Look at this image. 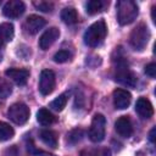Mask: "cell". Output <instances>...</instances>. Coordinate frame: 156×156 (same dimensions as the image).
Masks as SVG:
<instances>
[{"instance_id": "603a6c76", "label": "cell", "mask_w": 156, "mask_h": 156, "mask_svg": "<svg viewBox=\"0 0 156 156\" xmlns=\"http://www.w3.org/2000/svg\"><path fill=\"white\" fill-rule=\"evenodd\" d=\"M82 138H83V130L79 128H76L67 134V141L69 144H77L78 141L82 140Z\"/></svg>"}, {"instance_id": "9a60e30c", "label": "cell", "mask_w": 156, "mask_h": 156, "mask_svg": "<svg viewBox=\"0 0 156 156\" xmlns=\"http://www.w3.org/2000/svg\"><path fill=\"white\" fill-rule=\"evenodd\" d=\"M37 121L41 126H50L55 122V116L48 110V108H40L37 112Z\"/></svg>"}, {"instance_id": "d6986e66", "label": "cell", "mask_w": 156, "mask_h": 156, "mask_svg": "<svg viewBox=\"0 0 156 156\" xmlns=\"http://www.w3.org/2000/svg\"><path fill=\"white\" fill-rule=\"evenodd\" d=\"M80 156H111V150L107 147L84 149L80 151Z\"/></svg>"}, {"instance_id": "30bf717a", "label": "cell", "mask_w": 156, "mask_h": 156, "mask_svg": "<svg viewBox=\"0 0 156 156\" xmlns=\"http://www.w3.org/2000/svg\"><path fill=\"white\" fill-rule=\"evenodd\" d=\"M58 37H60V30H58V28L51 27V28L46 29V30L41 34V37H40V39H39V48H40L41 50H48V49L58 39Z\"/></svg>"}, {"instance_id": "3957f363", "label": "cell", "mask_w": 156, "mask_h": 156, "mask_svg": "<svg viewBox=\"0 0 156 156\" xmlns=\"http://www.w3.org/2000/svg\"><path fill=\"white\" fill-rule=\"evenodd\" d=\"M149 39H150V30H149L147 26L144 23H140L132 30L129 43L134 50L143 51L145 49V46L147 45Z\"/></svg>"}, {"instance_id": "ac0fdd59", "label": "cell", "mask_w": 156, "mask_h": 156, "mask_svg": "<svg viewBox=\"0 0 156 156\" xmlns=\"http://www.w3.org/2000/svg\"><path fill=\"white\" fill-rule=\"evenodd\" d=\"M13 34H15V29L12 23L5 22L0 24V37L2 38V40L5 43H9L13 39Z\"/></svg>"}, {"instance_id": "d4e9b609", "label": "cell", "mask_w": 156, "mask_h": 156, "mask_svg": "<svg viewBox=\"0 0 156 156\" xmlns=\"http://www.w3.org/2000/svg\"><path fill=\"white\" fill-rule=\"evenodd\" d=\"M71 58V52L67 50H60L54 55V61L57 63H63Z\"/></svg>"}, {"instance_id": "7c38bea8", "label": "cell", "mask_w": 156, "mask_h": 156, "mask_svg": "<svg viewBox=\"0 0 156 156\" xmlns=\"http://www.w3.org/2000/svg\"><path fill=\"white\" fill-rule=\"evenodd\" d=\"M115 129L116 132L123 136V138H129L133 133V126L130 122V118L128 116H122L119 117L116 123H115Z\"/></svg>"}, {"instance_id": "f1b7e54d", "label": "cell", "mask_w": 156, "mask_h": 156, "mask_svg": "<svg viewBox=\"0 0 156 156\" xmlns=\"http://www.w3.org/2000/svg\"><path fill=\"white\" fill-rule=\"evenodd\" d=\"M37 156H56V155H52V154H46V152H41V154H38Z\"/></svg>"}, {"instance_id": "4dcf8cb0", "label": "cell", "mask_w": 156, "mask_h": 156, "mask_svg": "<svg viewBox=\"0 0 156 156\" xmlns=\"http://www.w3.org/2000/svg\"><path fill=\"white\" fill-rule=\"evenodd\" d=\"M1 60H2V51H0V62H1Z\"/></svg>"}, {"instance_id": "f546056e", "label": "cell", "mask_w": 156, "mask_h": 156, "mask_svg": "<svg viewBox=\"0 0 156 156\" xmlns=\"http://www.w3.org/2000/svg\"><path fill=\"white\" fill-rule=\"evenodd\" d=\"M4 44H5V41H4L2 38L0 37V51H2V46H4Z\"/></svg>"}, {"instance_id": "277c9868", "label": "cell", "mask_w": 156, "mask_h": 156, "mask_svg": "<svg viewBox=\"0 0 156 156\" xmlns=\"http://www.w3.org/2000/svg\"><path fill=\"white\" fill-rule=\"evenodd\" d=\"M116 80L124 84V85H128V87H134L136 84V77L135 74L129 69L128 67V63L123 60V58H119L117 61V65H116Z\"/></svg>"}, {"instance_id": "7402d4cb", "label": "cell", "mask_w": 156, "mask_h": 156, "mask_svg": "<svg viewBox=\"0 0 156 156\" xmlns=\"http://www.w3.org/2000/svg\"><path fill=\"white\" fill-rule=\"evenodd\" d=\"M67 95L66 94H61L60 96H57L54 101H51L50 104V107L55 111H62L65 107H66V104H67Z\"/></svg>"}, {"instance_id": "8fae6325", "label": "cell", "mask_w": 156, "mask_h": 156, "mask_svg": "<svg viewBox=\"0 0 156 156\" xmlns=\"http://www.w3.org/2000/svg\"><path fill=\"white\" fill-rule=\"evenodd\" d=\"M132 100V95L128 90L118 88L113 91V104L117 110H124L129 106Z\"/></svg>"}, {"instance_id": "2e32d148", "label": "cell", "mask_w": 156, "mask_h": 156, "mask_svg": "<svg viewBox=\"0 0 156 156\" xmlns=\"http://www.w3.org/2000/svg\"><path fill=\"white\" fill-rule=\"evenodd\" d=\"M40 139L45 145L50 147H57V135L55 132L49 129H43L40 132Z\"/></svg>"}, {"instance_id": "8992f818", "label": "cell", "mask_w": 156, "mask_h": 156, "mask_svg": "<svg viewBox=\"0 0 156 156\" xmlns=\"http://www.w3.org/2000/svg\"><path fill=\"white\" fill-rule=\"evenodd\" d=\"M9 118L16 124H23L29 118V108L23 102H16L10 106L7 111Z\"/></svg>"}, {"instance_id": "83f0119b", "label": "cell", "mask_w": 156, "mask_h": 156, "mask_svg": "<svg viewBox=\"0 0 156 156\" xmlns=\"http://www.w3.org/2000/svg\"><path fill=\"white\" fill-rule=\"evenodd\" d=\"M155 132H156V128L154 127L151 130H150V134H149V139L151 143H155Z\"/></svg>"}, {"instance_id": "e0dca14e", "label": "cell", "mask_w": 156, "mask_h": 156, "mask_svg": "<svg viewBox=\"0 0 156 156\" xmlns=\"http://www.w3.org/2000/svg\"><path fill=\"white\" fill-rule=\"evenodd\" d=\"M61 20L66 24H74L78 21L77 11L73 7H66L61 11Z\"/></svg>"}, {"instance_id": "5bb4252c", "label": "cell", "mask_w": 156, "mask_h": 156, "mask_svg": "<svg viewBox=\"0 0 156 156\" xmlns=\"http://www.w3.org/2000/svg\"><path fill=\"white\" fill-rule=\"evenodd\" d=\"M135 111L141 118H150L154 115V107L149 99L146 98H139L135 104Z\"/></svg>"}, {"instance_id": "52a82bcc", "label": "cell", "mask_w": 156, "mask_h": 156, "mask_svg": "<svg viewBox=\"0 0 156 156\" xmlns=\"http://www.w3.org/2000/svg\"><path fill=\"white\" fill-rule=\"evenodd\" d=\"M55 88V73L51 69H43L39 77V91L41 95H49Z\"/></svg>"}, {"instance_id": "6da1fadb", "label": "cell", "mask_w": 156, "mask_h": 156, "mask_svg": "<svg viewBox=\"0 0 156 156\" xmlns=\"http://www.w3.org/2000/svg\"><path fill=\"white\" fill-rule=\"evenodd\" d=\"M107 33V27L104 20H99L96 22H94L90 27H88V29L84 33V43L88 46H98L106 37Z\"/></svg>"}, {"instance_id": "4316f807", "label": "cell", "mask_w": 156, "mask_h": 156, "mask_svg": "<svg viewBox=\"0 0 156 156\" xmlns=\"http://www.w3.org/2000/svg\"><path fill=\"white\" fill-rule=\"evenodd\" d=\"M145 73L150 77V78H155L156 77V65L154 62L149 63L145 66Z\"/></svg>"}, {"instance_id": "ffe728a7", "label": "cell", "mask_w": 156, "mask_h": 156, "mask_svg": "<svg viewBox=\"0 0 156 156\" xmlns=\"http://www.w3.org/2000/svg\"><path fill=\"white\" fill-rule=\"evenodd\" d=\"M15 134L13 128L6 122H0V141L10 140Z\"/></svg>"}, {"instance_id": "7a4b0ae2", "label": "cell", "mask_w": 156, "mask_h": 156, "mask_svg": "<svg viewBox=\"0 0 156 156\" xmlns=\"http://www.w3.org/2000/svg\"><path fill=\"white\" fill-rule=\"evenodd\" d=\"M116 9L117 21L122 26L132 23L138 16V6L132 0H119L116 5Z\"/></svg>"}, {"instance_id": "5b68a950", "label": "cell", "mask_w": 156, "mask_h": 156, "mask_svg": "<svg viewBox=\"0 0 156 156\" xmlns=\"http://www.w3.org/2000/svg\"><path fill=\"white\" fill-rule=\"evenodd\" d=\"M106 127V118L101 113H96L93 117L90 128H89V139L93 143H100L105 138V128Z\"/></svg>"}, {"instance_id": "ba28073f", "label": "cell", "mask_w": 156, "mask_h": 156, "mask_svg": "<svg viewBox=\"0 0 156 156\" xmlns=\"http://www.w3.org/2000/svg\"><path fill=\"white\" fill-rule=\"evenodd\" d=\"M45 23H46V21L43 17H40L38 15H30L26 18V21L23 23V28H24L26 33L34 35L45 26Z\"/></svg>"}, {"instance_id": "44dd1931", "label": "cell", "mask_w": 156, "mask_h": 156, "mask_svg": "<svg viewBox=\"0 0 156 156\" xmlns=\"http://www.w3.org/2000/svg\"><path fill=\"white\" fill-rule=\"evenodd\" d=\"M104 7V2L101 0H90L85 4V11L89 15H95L100 12Z\"/></svg>"}, {"instance_id": "cb8c5ba5", "label": "cell", "mask_w": 156, "mask_h": 156, "mask_svg": "<svg viewBox=\"0 0 156 156\" xmlns=\"http://www.w3.org/2000/svg\"><path fill=\"white\" fill-rule=\"evenodd\" d=\"M11 93H12V87H11V84H10L6 79L0 78V98H1V99H5V98H7Z\"/></svg>"}, {"instance_id": "9c48e42d", "label": "cell", "mask_w": 156, "mask_h": 156, "mask_svg": "<svg viewBox=\"0 0 156 156\" xmlns=\"http://www.w3.org/2000/svg\"><path fill=\"white\" fill-rule=\"evenodd\" d=\"M26 10V6L20 0H10L4 5L2 13L9 18H17L20 17Z\"/></svg>"}, {"instance_id": "484cf974", "label": "cell", "mask_w": 156, "mask_h": 156, "mask_svg": "<svg viewBox=\"0 0 156 156\" xmlns=\"http://www.w3.org/2000/svg\"><path fill=\"white\" fill-rule=\"evenodd\" d=\"M33 5L43 12H51L54 9V5L51 2H48V1H34Z\"/></svg>"}, {"instance_id": "4fadbf2b", "label": "cell", "mask_w": 156, "mask_h": 156, "mask_svg": "<svg viewBox=\"0 0 156 156\" xmlns=\"http://www.w3.org/2000/svg\"><path fill=\"white\" fill-rule=\"evenodd\" d=\"M5 74L18 85H24L29 78V71L26 68H9Z\"/></svg>"}]
</instances>
